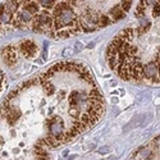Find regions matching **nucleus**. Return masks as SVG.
Returning a JSON list of instances; mask_svg holds the SVG:
<instances>
[{
  "mask_svg": "<svg viewBox=\"0 0 160 160\" xmlns=\"http://www.w3.org/2000/svg\"><path fill=\"white\" fill-rule=\"evenodd\" d=\"M73 52H74V51H73V49L67 48V49H64V50H63V55H64V57H71V55L73 54Z\"/></svg>",
  "mask_w": 160,
  "mask_h": 160,
  "instance_id": "nucleus-16",
  "label": "nucleus"
},
{
  "mask_svg": "<svg viewBox=\"0 0 160 160\" xmlns=\"http://www.w3.org/2000/svg\"><path fill=\"white\" fill-rule=\"evenodd\" d=\"M135 36H136V30L131 28V27L122 30L121 32H119V35H118V37H121L122 40H124L126 42H131L132 40L135 38Z\"/></svg>",
  "mask_w": 160,
  "mask_h": 160,
  "instance_id": "nucleus-6",
  "label": "nucleus"
},
{
  "mask_svg": "<svg viewBox=\"0 0 160 160\" xmlns=\"http://www.w3.org/2000/svg\"><path fill=\"white\" fill-rule=\"evenodd\" d=\"M94 44H95L94 41H92V42H90V44L87 45V48H94Z\"/></svg>",
  "mask_w": 160,
  "mask_h": 160,
  "instance_id": "nucleus-20",
  "label": "nucleus"
},
{
  "mask_svg": "<svg viewBox=\"0 0 160 160\" xmlns=\"http://www.w3.org/2000/svg\"><path fill=\"white\" fill-rule=\"evenodd\" d=\"M109 160H115V158H114V156H113V158H110V159H109Z\"/></svg>",
  "mask_w": 160,
  "mask_h": 160,
  "instance_id": "nucleus-21",
  "label": "nucleus"
},
{
  "mask_svg": "<svg viewBox=\"0 0 160 160\" xmlns=\"http://www.w3.org/2000/svg\"><path fill=\"white\" fill-rule=\"evenodd\" d=\"M132 7V2H121V4H119V8L122 9V12H128Z\"/></svg>",
  "mask_w": 160,
  "mask_h": 160,
  "instance_id": "nucleus-13",
  "label": "nucleus"
},
{
  "mask_svg": "<svg viewBox=\"0 0 160 160\" xmlns=\"http://www.w3.org/2000/svg\"><path fill=\"white\" fill-rule=\"evenodd\" d=\"M141 123H142V115H136V117H133V119L127 124V127H124V132L132 129L133 127H136V126H141Z\"/></svg>",
  "mask_w": 160,
  "mask_h": 160,
  "instance_id": "nucleus-9",
  "label": "nucleus"
},
{
  "mask_svg": "<svg viewBox=\"0 0 160 160\" xmlns=\"http://www.w3.org/2000/svg\"><path fill=\"white\" fill-rule=\"evenodd\" d=\"M41 85H42V87H44V91L46 92L48 95H52V94H54L55 87H54V85H52V83H50L49 81H46V82H42Z\"/></svg>",
  "mask_w": 160,
  "mask_h": 160,
  "instance_id": "nucleus-11",
  "label": "nucleus"
},
{
  "mask_svg": "<svg viewBox=\"0 0 160 160\" xmlns=\"http://www.w3.org/2000/svg\"><path fill=\"white\" fill-rule=\"evenodd\" d=\"M45 142L48 143V146L49 148H58V146L60 145V142L57 140V138H54V137H51L50 135L45 138Z\"/></svg>",
  "mask_w": 160,
  "mask_h": 160,
  "instance_id": "nucleus-12",
  "label": "nucleus"
},
{
  "mask_svg": "<svg viewBox=\"0 0 160 160\" xmlns=\"http://www.w3.org/2000/svg\"><path fill=\"white\" fill-rule=\"evenodd\" d=\"M48 123L50 124L49 126L50 136L58 140L63 135V133H64V129H63V119L60 117H54L52 119H50V121H48Z\"/></svg>",
  "mask_w": 160,
  "mask_h": 160,
  "instance_id": "nucleus-1",
  "label": "nucleus"
},
{
  "mask_svg": "<svg viewBox=\"0 0 160 160\" xmlns=\"http://www.w3.org/2000/svg\"><path fill=\"white\" fill-rule=\"evenodd\" d=\"M37 3L40 5V8H42L44 10H49L50 12L52 8H54L57 2H54V0H40V2H37Z\"/></svg>",
  "mask_w": 160,
  "mask_h": 160,
  "instance_id": "nucleus-10",
  "label": "nucleus"
},
{
  "mask_svg": "<svg viewBox=\"0 0 160 160\" xmlns=\"http://www.w3.org/2000/svg\"><path fill=\"white\" fill-rule=\"evenodd\" d=\"M148 2H140L138 4H137V8H136V10H135V14H136V17H138V18H142V17H145V13H146V7H148Z\"/></svg>",
  "mask_w": 160,
  "mask_h": 160,
  "instance_id": "nucleus-7",
  "label": "nucleus"
},
{
  "mask_svg": "<svg viewBox=\"0 0 160 160\" xmlns=\"http://www.w3.org/2000/svg\"><path fill=\"white\" fill-rule=\"evenodd\" d=\"M113 22H112V19H110V17L108 14H100L99 16V19H98V27L99 28L100 27H105V26H109Z\"/></svg>",
  "mask_w": 160,
  "mask_h": 160,
  "instance_id": "nucleus-8",
  "label": "nucleus"
},
{
  "mask_svg": "<svg viewBox=\"0 0 160 160\" xmlns=\"http://www.w3.org/2000/svg\"><path fill=\"white\" fill-rule=\"evenodd\" d=\"M19 5L24 9V10H27L31 16H36L40 13V10H41V8H40L38 3L37 2H19Z\"/></svg>",
  "mask_w": 160,
  "mask_h": 160,
  "instance_id": "nucleus-4",
  "label": "nucleus"
},
{
  "mask_svg": "<svg viewBox=\"0 0 160 160\" xmlns=\"http://www.w3.org/2000/svg\"><path fill=\"white\" fill-rule=\"evenodd\" d=\"M19 50L22 51V54L26 55L27 58H33L37 54L38 48L31 40H24V41H22L19 44Z\"/></svg>",
  "mask_w": 160,
  "mask_h": 160,
  "instance_id": "nucleus-2",
  "label": "nucleus"
},
{
  "mask_svg": "<svg viewBox=\"0 0 160 160\" xmlns=\"http://www.w3.org/2000/svg\"><path fill=\"white\" fill-rule=\"evenodd\" d=\"M68 113H69V115H71V117H72L73 119H76V121H78V118H79V114H81V112H79L78 109H74V108H69Z\"/></svg>",
  "mask_w": 160,
  "mask_h": 160,
  "instance_id": "nucleus-14",
  "label": "nucleus"
},
{
  "mask_svg": "<svg viewBox=\"0 0 160 160\" xmlns=\"http://www.w3.org/2000/svg\"><path fill=\"white\" fill-rule=\"evenodd\" d=\"M37 160H49V156H40L37 158Z\"/></svg>",
  "mask_w": 160,
  "mask_h": 160,
  "instance_id": "nucleus-19",
  "label": "nucleus"
},
{
  "mask_svg": "<svg viewBox=\"0 0 160 160\" xmlns=\"http://www.w3.org/2000/svg\"><path fill=\"white\" fill-rule=\"evenodd\" d=\"M98 152L99 154H106V152H109V148H108V146H102V148H100L98 150Z\"/></svg>",
  "mask_w": 160,
  "mask_h": 160,
  "instance_id": "nucleus-18",
  "label": "nucleus"
},
{
  "mask_svg": "<svg viewBox=\"0 0 160 160\" xmlns=\"http://www.w3.org/2000/svg\"><path fill=\"white\" fill-rule=\"evenodd\" d=\"M108 16L110 17L112 22H113V23H115L117 21L124 18V17H126V13H124V12H122V9L119 8V5H114V7L109 10V14H108Z\"/></svg>",
  "mask_w": 160,
  "mask_h": 160,
  "instance_id": "nucleus-5",
  "label": "nucleus"
},
{
  "mask_svg": "<svg viewBox=\"0 0 160 160\" xmlns=\"http://www.w3.org/2000/svg\"><path fill=\"white\" fill-rule=\"evenodd\" d=\"M159 2H152V16L154 17H159Z\"/></svg>",
  "mask_w": 160,
  "mask_h": 160,
  "instance_id": "nucleus-15",
  "label": "nucleus"
},
{
  "mask_svg": "<svg viewBox=\"0 0 160 160\" xmlns=\"http://www.w3.org/2000/svg\"><path fill=\"white\" fill-rule=\"evenodd\" d=\"M131 160H133V159H131Z\"/></svg>",
  "mask_w": 160,
  "mask_h": 160,
  "instance_id": "nucleus-22",
  "label": "nucleus"
},
{
  "mask_svg": "<svg viewBox=\"0 0 160 160\" xmlns=\"http://www.w3.org/2000/svg\"><path fill=\"white\" fill-rule=\"evenodd\" d=\"M83 49V45H82V42H76V45H74V49H73V51H76V52H79Z\"/></svg>",
  "mask_w": 160,
  "mask_h": 160,
  "instance_id": "nucleus-17",
  "label": "nucleus"
},
{
  "mask_svg": "<svg viewBox=\"0 0 160 160\" xmlns=\"http://www.w3.org/2000/svg\"><path fill=\"white\" fill-rule=\"evenodd\" d=\"M3 59L5 63L12 67L13 64H16L18 60V54H17V49L14 46H7L3 49Z\"/></svg>",
  "mask_w": 160,
  "mask_h": 160,
  "instance_id": "nucleus-3",
  "label": "nucleus"
}]
</instances>
